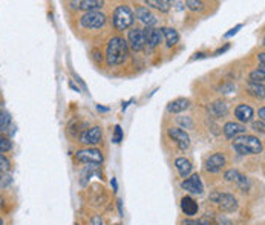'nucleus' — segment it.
Here are the masks:
<instances>
[{
    "label": "nucleus",
    "instance_id": "obj_1",
    "mask_svg": "<svg viewBox=\"0 0 265 225\" xmlns=\"http://www.w3.org/2000/svg\"><path fill=\"white\" fill-rule=\"evenodd\" d=\"M129 57V46L123 37H114L107 43L106 61L109 66H118L123 64Z\"/></svg>",
    "mask_w": 265,
    "mask_h": 225
},
{
    "label": "nucleus",
    "instance_id": "obj_2",
    "mask_svg": "<svg viewBox=\"0 0 265 225\" xmlns=\"http://www.w3.org/2000/svg\"><path fill=\"white\" fill-rule=\"evenodd\" d=\"M233 149L239 155H256L262 152V142L253 135H239L233 141Z\"/></svg>",
    "mask_w": 265,
    "mask_h": 225
},
{
    "label": "nucleus",
    "instance_id": "obj_3",
    "mask_svg": "<svg viewBox=\"0 0 265 225\" xmlns=\"http://www.w3.org/2000/svg\"><path fill=\"white\" fill-rule=\"evenodd\" d=\"M133 20H135L133 11L128 5H120L115 8L112 15V23L117 31H126L128 28L132 26Z\"/></svg>",
    "mask_w": 265,
    "mask_h": 225
},
{
    "label": "nucleus",
    "instance_id": "obj_4",
    "mask_svg": "<svg viewBox=\"0 0 265 225\" xmlns=\"http://www.w3.org/2000/svg\"><path fill=\"white\" fill-rule=\"evenodd\" d=\"M210 199L218 204V207L221 208L222 212L225 213H233L238 210V199L230 195V193H220V191H215L210 195Z\"/></svg>",
    "mask_w": 265,
    "mask_h": 225
},
{
    "label": "nucleus",
    "instance_id": "obj_5",
    "mask_svg": "<svg viewBox=\"0 0 265 225\" xmlns=\"http://www.w3.org/2000/svg\"><path fill=\"white\" fill-rule=\"evenodd\" d=\"M80 25L86 29H100L106 25V15L100 11L85 12L80 19Z\"/></svg>",
    "mask_w": 265,
    "mask_h": 225
},
{
    "label": "nucleus",
    "instance_id": "obj_6",
    "mask_svg": "<svg viewBox=\"0 0 265 225\" xmlns=\"http://www.w3.org/2000/svg\"><path fill=\"white\" fill-rule=\"evenodd\" d=\"M75 159L85 164L100 166L103 163V155L98 149H82L75 153Z\"/></svg>",
    "mask_w": 265,
    "mask_h": 225
},
{
    "label": "nucleus",
    "instance_id": "obj_7",
    "mask_svg": "<svg viewBox=\"0 0 265 225\" xmlns=\"http://www.w3.org/2000/svg\"><path fill=\"white\" fill-rule=\"evenodd\" d=\"M128 46H131L133 51L139 52L146 47V40H144V32L139 28H133L129 31V37H128Z\"/></svg>",
    "mask_w": 265,
    "mask_h": 225
},
{
    "label": "nucleus",
    "instance_id": "obj_8",
    "mask_svg": "<svg viewBox=\"0 0 265 225\" xmlns=\"http://www.w3.org/2000/svg\"><path fill=\"white\" fill-rule=\"evenodd\" d=\"M169 136L178 144V147L181 150H185V149L190 147V136L185 131H182V129H179V127L169 129Z\"/></svg>",
    "mask_w": 265,
    "mask_h": 225
},
{
    "label": "nucleus",
    "instance_id": "obj_9",
    "mask_svg": "<svg viewBox=\"0 0 265 225\" xmlns=\"http://www.w3.org/2000/svg\"><path fill=\"white\" fill-rule=\"evenodd\" d=\"M181 187L185 191L193 193V195H201V193L204 191V185H202V181L199 178V175H192L190 178H185L181 182Z\"/></svg>",
    "mask_w": 265,
    "mask_h": 225
},
{
    "label": "nucleus",
    "instance_id": "obj_10",
    "mask_svg": "<svg viewBox=\"0 0 265 225\" xmlns=\"http://www.w3.org/2000/svg\"><path fill=\"white\" fill-rule=\"evenodd\" d=\"M101 135H103L101 129L98 126L90 127L80 135V142L86 144V146H95V144H98L101 141Z\"/></svg>",
    "mask_w": 265,
    "mask_h": 225
},
{
    "label": "nucleus",
    "instance_id": "obj_11",
    "mask_svg": "<svg viewBox=\"0 0 265 225\" xmlns=\"http://www.w3.org/2000/svg\"><path fill=\"white\" fill-rule=\"evenodd\" d=\"M225 166V156L222 153H213L212 156L207 158L206 161V170L209 173H218L221 172L222 167Z\"/></svg>",
    "mask_w": 265,
    "mask_h": 225
},
{
    "label": "nucleus",
    "instance_id": "obj_12",
    "mask_svg": "<svg viewBox=\"0 0 265 225\" xmlns=\"http://www.w3.org/2000/svg\"><path fill=\"white\" fill-rule=\"evenodd\" d=\"M133 15H136V19L141 23H144L146 28H153L155 23H157V17H155V14L146 6H139Z\"/></svg>",
    "mask_w": 265,
    "mask_h": 225
},
{
    "label": "nucleus",
    "instance_id": "obj_13",
    "mask_svg": "<svg viewBox=\"0 0 265 225\" xmlns=\"http://www.w3.org/2000/svg\"><path fill=\"white\" fill-rule=\"evenodd\" d=\"M144 32V40H146V46H149L150 49L153 47H157L160 43H161V31L157 29V28H146L143 29Z\"/></svg>",
    "mask_w": 265,
    "mask_h": 225
},
{
    "label": "nucleus",
    "instance_id": "obj_14",
    "mask_svg": "<svg viewBox=\"0 0 265 225\" xmlns=\"http://www.w3.org/2000/svg\"><path fill=\"white\" fill-rule=\"evenodd\" d=\"M69 5L74 9H83L86 12H90L100 9L104 5V2H101V0H82V2H71Z\"/></svg>",
    "mask_w": 265,
    "mask_h": 225
},
{
    "label": "nucleus",
    "instance_id": "obj_15",
    "mask_svg": "<svg viewBox=\"0 0 265 225\" xmlns=\"http://www.w3.org/2000/svg\"><path fill=\"white\" fill-rule=\"evenodd\" d=\"M224 135L227 136V138H230V139H233V138H236V136H239V135H242L247 129H245V126L244 124H241V123H235V121H230V123H227L225 126H224Z\"/></svg>",
    "mask_w": 265,
    "mask_h": 225
},
{
    "label": "nucleus",
    "instance_id": "obj_16",
    "mask_svg": "<svg viewBox=\"0 0 265 225\" xmlns=\"http://www.w3.org/2000/svg\"><path fill=\"white\" fill-rule=\"evenodd\" d=\"M190 107V101L187 98H177L167 104V112L170 114H181V112L187 110Z\"/></svg>",
    "mask_w": 265,
    "mask_h": 225
},
{
    "label": "nucleus",
    "instance_id": "obj_17",
    "mask_svg": "<svg viewBox=\"0 0 265 225\" xmlns=\"http://www.w3.org/2000/svg\"><path fill=\"white\" fill-rule=\"evenodd\" d=\"M235 115H236V118L239 120L241 124L248 123V121H252V118H253V109L248 104H239L235 109Z\"/></svg>",
    "mask_w": 265,
    "mask_h": 225
},
{
    "label": "nucleus",
    "instance_id": "obj_18",
    "mask_svg": "<svg viewBox=\"0 0 265 225\" xmlns=\"http://www.w3.org/2000/svg\"><path fill=\"white\" fill-rule=\"evenodd\" d=\"M181 210H182V213L187 215V216H195V215L198 213V204L195 202L193 198L184 196V198L181 199Z\"/></svg>",
    "mask_w": 265,
    "mask_h": 225
},
{
    "label": "nucleus",
    "instance_id": "obj_19",
    "mask_svg": "<svg viewBox=\"0 0 265 225\" xmlns=\"http://www.w3.org/2000/svg\"><path fill=\"white\" fill-rule=\"evenodd\" d=\"M175 167L178 170V173L182 176V178H187L192 173V163L185 158H177L175 161Z\"/></svg>",
    "mask_w": 265,
    "mask_h": 225
},
{
    "label": "nucleus",
    "instance_id": "obj_20",
    "mask_svg": "<svg viewBox=\"0 0 265 225\" xmlns=\"http://www.w3.org/2000/svg\"><path fill=\"white\" fill-rule=\"evenodd\" d=\"M209 112L213 117L220 118V117H224V115L228 114V106L224 101H215L213 104L209 106Z\"/></svg>",
    "mask_w": 265,
    "mask_h": 225
},
{
    "label": "nucleus",
    "instance_id": "obj_21",
    "mask_svg": "<svg viewBox=\"0 0 265 225\" xmlns=\"http://www.w3.org/2000/svg\"><path fill=\"white\" fill-rule=\"evenodd\" d=\"M160 31H161V34L164 36L166 43H167L169 47L175 46V45L179 42V36H178V32H177L174 28H163V29H160Z\"/></svg>",
    "mask_w": 265,
    "mask_h": 225
},
{
    "label": "nucleus",
    "instance_id": "obj_22",
    "mask_svg": "<svg viewBox=\"0 0 265 225\" xmlns=\"http://www.w3.org/2000/svg\"><path fill=\"white\" fill-rule=\"evenodd\" d=\"M147 6H152L155 9H158V11H163V12H167L170 9V2H167V0H146L144 2Z\"/></svg>",
    "mask_w": 265,
    "mask_h": 225
},
{
    "label": "nucleus",
    "instance_id": "obj_23",
    "mask_svg": "<svg viewBox=\"0 0 265 225\" xmlns=\"http://www.w3.org/2000/svg\"><path fill=\"white\" fill-rule=\"evenodd\" d=\"M264 80H265V69H264V66H261L259 69H256L250 74V77H248V83L264 85Z\"/></svg>",
    "mask_w": 265,
    "mask_h": 225
},
{
    "label": "nucleus",
    "instance_id": "obj_24",
    "mask_svg": "<svg viewBox=\"0 0 265 225\" xmlns=\"http://www.w3.org/2000/svg\"><path fill=\"white\" fill-rule=\"evenodd\" d=\"M247 89H248V92H250L252 95H255L256 98H264V85H253V83H248V86H247Z\"/></svg>",
    "mask_w": 265,
    "mask_h": 225
},
{
    "label": "nucleus",
    "instance_id": "obj_25",
    "mask_svg": "<svg viewBox=\"0 0 265 225\" xmlns=\"http://www.w3.org/2000/svg\"><path fill=\"white\" fill-rule=\"evenodd\" d=\"M11 124V117L8 112L0 110V132H5Z\"/></svg>",
    "mask_w": 265,
    "mask_h": 225
},
{
    "label": "nucleus",
    "instance_id": "obj_26",
    "mask_svg": "<svg viewBox=\"0 0 265 225\" xmlns=\"http://www.w3.org/2000/svg\"><path fill=\"white\" fill-rule=\"evenodd\" d=\"M224 178H225V181H230V182H238L239 178H241V173L235 169H230V170L225 172Z\"/></svg>",
    "mask_w": 265,
    "mask_h": 225
},
{
    "label": "nucleus",
    "instance_id": "obj_27",
    "mask_svg": "<svg viewBox=\"0 0 265 225\" xmlns=\"http://www.w3.org/2000/svg\"><path fill=\"white\" fill-rule=\"evenodd\" d=\"M11 147H12V144H11L9 138H6L0 134V153H5V152L11 150Z\"/></svg>",
    "mask_w": 265,
    "mask_h": 225
},
{
    "label": "nucleus",
    "instance_id": "obj_28",
    "mask_svg": "<svg viewBox=\"0 0 265 225\" xmlns=\"http://www.w3.org/2000/svg\"><path fill=\"white\" fill-rule=\"evenodd\" d=\"M9 169H11L9 159H8L3 153H0V173H8Z\"/></svg>",
    "mask_w": 265,
    "mask_h": 225
},
{
    "label": "nucleus",
    "instance_id": "obj_29",
    "mask_svg": "<svg viewBox=\"0 0 265 225\" xmlns=\"http://www.w3.org/2000/svg\"><path fill=\"white\" fill-rule=\"evenodd\" d=\"M185 6L189 8V9H192V11H202V9H204V3L196 2V0H187Z\"/></svg>",
    "mask_w": 265,
    "mask_h": 225
},
{
    "label": "nucleus",
    "instance_id": "obj_30",
    "mask_svg": "<svg viewBox=\"0 0 265 225\" xmlns=\"http://www.w3.org/2000/svg\"><path fill=\"white\" fill-rule=\"evenodd\" d=\"M12 182V178L8 173H0V188H5Z\"/></svg>",
    "mask_w": 265,
    "mask_h": 225
},
{
    "label": "nucleus",
    "instance_id": "obj_31",
    "mask_svg": "<svg viewBox=\"0 0 265 225\" xmlns=\"http://www.w3.org/2000/svg\"><path fill=\"white\" fill-rule=\"evenodd\" d=\"M236 184L239 185V188L242 191H247L248 188H250V181H248V178H247V176H244V175H241V178H239V181Z\"/></svg>",
    "mask_w": 265,
    "mask_h": 225
},
{
    "label": "nucleus",
    "instance_id": "obj_32",
    "mask_svg": "<svg viewBox=\"0 0 265 225\" xmlns=\"http://www.w3.org/2000/svg\"><path fill=\"white\" fill-rule=\"evenodd\" d=\"M121 139H123V132H121V127H120V126H115V134H114V138H112V141H114L115 144H118Z\"/></svg>",
    "mask_w": 265,
    "mask_h": 225
},
{
    "label": "nucleus",
    "instance_id": "obj_33",
    "mask_svg": "<svg viewBox=\"0 0 265 225\" xmlns=\"http://www.w3.org/2000/svg\"><path fill=\"white\" fill-rule=\"evenodd\" d=\"M182 225H209V222L207 221H193V219H185L184 222H182Z\"/></svg>",
    "mask_w": 265,
    "mask_h": 225
},
{
    "label": "nucleus",
    "instance_id": "obj_34",
    "mask_svg": "<svg viewBox=\"0 0 265 225\" xmlns=\"http://www.w3.org/2000/svg\"><path fill=\"white\" fill-rule=\"evenodd\" d=\"M253 129H255L256 132L264 134V131H265V127H264V121H256V123H253Z\"/></svg>",
    "mask_w": 265,
    "mask_h": 225
},
{
    "label": "nucleus",
    "instance_id": "obj_35",
    "mask_svg": "<svg viewBox=\"0 0 265 225\" xmlns=\"http://www.w3.org/2000/svg\"><path fill=\"white\" fill-rule=\"evenodd\" d=\"M90 225H103V221H101V218L97 215V216H93L92 219H90Z\"/></svg>",
    "mask_w": 265,
    "mask_h": 225
},
{
    "label": "nucleus",
    "instance_id": "obj_36",
    "mask_svg": "<svg viewBox=\"0 0 265 225\" xmlns=\"http://www.w3.org/2000/svg\"><path fill=\"white\" fill-rule=\"evenodd\" d=\"M242 28V25H238L236 28H233V29H230V32H227V34H225V37H231L233 34H236V32L239 31Z\"/></svg>",
    "mask_w": 265,
    "mask_h": 225
},
{
    "label": "nucleus",
    "instance_id": "obj_37",
    "mask_svg": "<svg viewBox=\"0 0 265 225\" xmlns=\"http://www.w3.org/2000/svg\"><path fill=\"white\" fill-rule=\"evenodd\" d=\"M264 118H265V107H261L259 109V120L264 121Z\"/></svg>",
    "mask_w": 265,
    "mask_h": 225
},
{
    "label": "nucleus",
    "instance_id": "obj_38",
    "mask_svg": "<svg viewBox=\"0 0 265 225\" xmlns=\"http://www.w3.org/2000/svg\"><path fill=\"white\" fill-rule=\"evenodd\" d=\"M93 58H95V61H101V54L98 51H93Z\"/></svg>",
    "mask_w": 265,
    "mask_h": 225
},
{
    "label": "nucleus",
    "instance_id": "obj_39",
    "mask_svg": "<svg viewBox=\"0 0 265 225\" xmlns=\"http://www.w3.org/2000/svg\"><path fill=\"white\" fill-rule=\"evenodd\" d=\"M258 58H259V61H261V66H264V52H261V54L258 55Z\"/></svg>",
    "mask_w": 265,
    "mask_h": 225
},
{
    "label": "nucleus",
    "instance_id": "obj_40",
    "mask_svg": "<svg viewBox=\"0 0 265 225\" xmlns=\"http://www.w3.org/2000/svg\"><path fill=\"white\" fill-rule=\"evenodd\" d=\"M111 182H112V187H114V190L117 191V181H115V178H112V181H111Z\"/></svg>",
    "mask_w": 265,
    "mask_h": 225
},
{
    "label": "nucleus",
    "instance_id": "obj_41",
    "mask_svg": "<svg viewBox=\"0 0 265 225\" xmlns=\"http://www.w3.org/2000/svg\"><path fill=\"white\" fill-rule=\"evenodd\" d=\"M0 225H3V221H2V218H0Z\"/></svg>",
    "mask_w": 265,
    "mask_h": 225
},
{
    "label": "nucleus",
    "instance_id": "obj_42",
    "mask_svg": "<svg viewBox=\"0 0 265 225\" xmlns=\"http://www.w3.org/2000/svg\"><path fill=\"white\" fill-rule=\"evenodd\" d=\"M0 106H2V101H0Z\"/></svg>",
    "mask_w": 265,
    "mask_h": 225
}]
</instances>
